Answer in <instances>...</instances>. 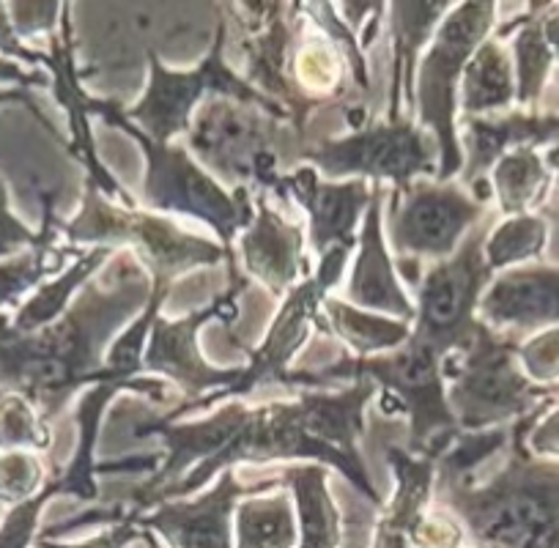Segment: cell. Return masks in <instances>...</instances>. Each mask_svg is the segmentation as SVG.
Returning a JSON list of instances; mask_svg holds the SVG:
<instances>
[{"label": "cell", "instance_id": "74e56055", "mask_svg": "<svg viewBox=\"0 0 559 548\" xmlns=\"http://www.w3.org/2000/svg\"><path fill=\"white\" fill-rule=\"evenodd\" d=\"M52 497H61L56 486V477H47L41 491L23 504H14L0 519V548H31V543L39 537V515Z\"/></svg>", "mask_w": 559, "mask_h": 548}, {"label": "cell", "instance_id": "e575fe53", "mask_svg": "<svg viewBox=\"0 0 559 548\" xmlns=\"http://www.w3.org/2000/svg\"><path fill=\"white\" fill-rule=\"evenodd\" d=\"M548 239V219L540 214H519L504 217L491 228L486 239V261L493 274L521 266L543 255Z\"/></svg>", "mask_w": 559, "mask_h": 548}, {"label": "cell", "instance_id": "30bf717a", "mask_svg": "<svg viewBox=\"0 0 559 548\" xmlns=\"http://www.w3.org/2000/svg\"><path fill=\"white\" fill-rule=\"evenodd\" d=\"M225 52H228V23H225L223 14H219L217 34H214L212 47H209V52L195 69H168L157 50H146V91H143V96L132 107L121 105L123 121L140 129L148 141L174 143L176 134H187L195 110L203 102L212 99V96L263 107L272 116L292 121L283 107L266 99L241 74H236V69H230Z\"/></svg>", "mask_w": 559, "mask_h": 548}, {"label": "cell", "instance_id": "f546056e", "mask_svg": "<svg viewBox=\"0 0 559 548\" xmlns=\"http://www.w3.org/2000/svg\"><path fill=\"white\" fill-rule=\"evenodd\" d=\"M543 3H532L515 20L497 31V36H510V56L515 69V107L540 110V96L554 69V56L543 39L540 28Z\"/></svg>", "mask_w": 559, "mask_h": 548}, {"label": "cell", "instance_id": "4316f807", "mask_svg": "<svg viewBox=\"0 0 559 548\" xmlns=\"http://www.w3.org/2000/svg\"><path fill=\"white\" fill-rule=\"evenodd\" d=\"M283 488L294 497L299 519L297 548H346L343 513L326 480V466L288 464L280 472Z\"/></svg>", "mask_w": 559, "mask_h": 548}, {"label": "cell", "instance_id": "ba28073f", "mask_svg": "<svg viewBox=\"0 0 559 548\" xmlns=\"http://www.w3.org/2000/svg\"><path fill=\"white\" fill-rule=\"evenodd\" d=\"M61 236L69 247L88 245L134 252L159 286H170L176 277L201 266L228 263L225 250L214 241L190 234L163 214L121 206L102 195L94 184H85L83 206L72 219L61 223Z\"/></svg>", "mask_w": 559, "mask_h": 548}, {"label": "cell", "instance_id": "cb8c5ba5", "mask_svg": "<svg viewBox=\"0 0 559 548\" xmlns=\"http://www.w3.org/2000/svg\"><path fill=\"white\" fill-rule=\"evenodd\" d=\"M448 450L450 444H439L428 453L414 455L397 444L386 448V464L395 477V491L379 510L370 548H414V524L431 508L437 466Z\"/></svg>", "mask_w": 559, "mask_h": 548}, {"label": "cell", "instance_id": "836d02e7", "mask_svg": "<svg viewBox=\"0 0 559 548\" xmlns=\"http://www.w3.org/2000/svg\"><path fill=\"white\" fill-rule=\"evenodd\" d=\"M346 74L348 63L343 50L337 47V41L319 28L310 34L308 25H305L292 61V78L297 83V88L308 99L326 107L332 102H343V96H346Z\"/></svg>", "mask_w": 559, "mask_h": 548}, {"label": "cell", "instance_id": "83f0119b", "mask_svg": "<svg viewBox=\"0 0 559 548\" xmlns=\"http://www.w3.org/2000/svg\"><path fill=\"white\" fill-rule=\"evenodd\" d=\"M515 105V69L510 47L497 31L483 41L461 78L459 110L466 118L499 116Z\"/></svg>", "mask_w": 559, "mask_h": 548}, {"label": "cell", "instance_id": "db71d44e", "mask_svg": "<svg viewBox=\"0 0 559 548\" xmlns=\"http://www.w3.org/2000/svg\"><path fill=\"white\" fill-rule=\"evenodd\" d=\"M557 397H559V395H557Z\"/></svg>", "mask_w": 559, "mask_h": 548}, {"label": "cell", "instance_id": "8fae6325", "mask_svg": "<svg viewBox=\"0 0 559 548\" xmlns=\"http://www.w3.org/2000/svg\"><path fill=\"white\" fill-rule=\"evenodd\" d=\"M302 165H310L326 181H390V192H403L419 179H437L439 146L417 118H373L337 138L310 141Z\"/></svg>", "mask_w": 559, "mask_h": 548}, {"label": "cell", "instance_id": "e0dca14e", "mask_svg": "<svg viewBox=\"0 0 559 548\" xmlns=\"http://www.w3.org/2000/svg\"><path fill=\"white\" fill-rule=\"evenodd\" d=\"M274 488H283L280 475L245 486L236 469H225L195 497L174 499L138 515V526L163 537L168 548H234V515L241 499Z\"/></svg>", "mask_w": 559, "mask_h": 548}, {"label": "cell", "instance_id": "d6a6232c", "mask_svg": "<svg viewBox=\"0 0 559 548\" xmlns=\"http://www.w3.org/2000/svg\"><path fill=\"white\" fill-rule=\"evenodd\" d=\"M488 181L502 217L537 214L554 192V176L535 148H519L499 159Z\"/></svg>", "mask_w": 559, "mask_h": 548}, {"label": "cell", "instance_id": "60d3db41", "mask_svg": "<svg viewBox=\"0 0 559 548\" xmlns=\"http://www.w3.org/2000/svg\"><path fill=\"white\" fill-rule=\"evenodd\" d=\"M414 548H464V526L444 510H426L414 524Z\"/></svg>", "mask_w": 559, "mask_h": 548}, {"label": "cell", "instance_id": "ffe728a7", "mask_svg": "<svg viewBox=\"0 0 559 548\" xmlns=\"http://www.w3.org/2000/svg\"><path fill=\"white\" fill-rule=\"evenodd\" d=\"M477 315L493 332L515 341L530 332L554 330L559 326V266L521 263L493 274Z\"/></svg>", "mask_w": 559, "mask_h": 548}, {"label": "cell", "instance_id": "f6af8a7d", "mask_svg": "<svg viewBox=\"0 0 559 548\" xmlns=\"http://www.w3.org/2000/svg\"><path fill=\"white\" fill-rule=\"evenodd\" d=\"M526 448L532 455H559V397L540 415L526 437Z\"/></svg>", "mask_w": 559, "mask_h": 548}, {"label": "cell", "instance_id": "3957f363", "mask_svg": "<svg viewBox=\"0 0 559 548\" xmlns=\"http://www.w3.org/2000/svg\"><path fill=\"white\" fill-rule=\"evenodd\" d=\"M548 406L510 426L508 461L488 480L437 466L433 502L464 526L469 546L559 548V461L526 448L532 426Z\"/></svg>", "mask_w": 559, "mask_h": 548}, {"label": "cell", "instance_id": "f35d334b", "mask_svg": "<svg viewBox=\"0 0 559 548\" xmlns=\"http://www.w3.org/2000/svg\"><path fill=\"white\" fill-rule=\"evenodd\" d=\"M519 357L521 370L526 373V379L535 381L540 386H559V326L546 332H537V335L526 337L524 343H519Z\"/></svg>", "mask_w": 559, "mask_h": 548}, {"label": "cell", "instance_id": "2e32d148", "mask_svg": "<svg viewBox=\"0 0 559 548\" xmlns=\"http://www.w3.org/2000/svg\"><path fill=\"white\" fill-rule=\"evenodd\" d=\"M488 214L486 203L477 201L459 181L439 184L419 179L403 192H390V247L397 261L433 263L453 255L472 228Z\"/></svg>", "mask_w": 559, "mask_h": 548}, {"label": "cell", "instance_id": "8d00e7d4", "mask_svg": "<svg viewBox=\"0 0 559 548\" xmlns=\"http://www.w3.org/2000/svg\"><path fill=\"white\" fill-rule=\"evenodd\" d=\"M45 486V466L28 450L0 453V504H23Z\"/></svg>", "mask_w": 559, "mask_h": 548}, {"label": "cell", "instance_id": "484cf974", "mask_svg": "<svg viewBox=\"0 0 559 548\" xmlns=\"http://www.w3.org/2000/svg\"><path fill=\"white\" fill-rule=\"evenodd\" d=\"M41 201V241L20 255L0 261V313L17 310L36 288L45 286L52 274H61L67 258H80L83 250L78 247H58L61 236V219L56 214V195L39 190Z\"/></svg>", "mask_w": 559, "mask_h": 548}, {"label": "cell", "instance_id": "5bb4252c", "mask_svg": "<svg viewBox=\"0 0 559 548\" xmlns=\"http://www.w3.org/2000/svg\"><path fill=\"white\" fill-rule=\"evenodd\" d=\"M219 14L245 56L241 78L283 107L299 129H308L310 116L324 105L308 99L292 78L294 50L308 25L302 3H225Z\"/></svg>", "mask_w": 559, "mask_h": 548}, {"label": "cell", "instance_id": "4fadbf2b", "mask_svg": "<svg viewBox=\"0 0 559 548\" xmlns=\"http://www.w3.org/2000/svg\"><path fill=\"white\" fill-rule=\"evenodd\" d=\"M250 281L239 277V281H228V288L219 294L214 302L206 308L192 310V313L181 315V319H163L157 315L148 335L146 352H143V370L154 373V379H163L170 384V390L179 392L185 403L170 408L165 420H181L187 415H195L203 408H212L214 401L223 395L225 390L239 381L241 368H217L209 362L201 352V330L212 321H230L239 315V299L247 291Z\"/></svg>", "mask_w": 559, "mask_h": 548}, {"label": "cell", "instance_id": "9c48e42d", "mask_svg": "<svg viewBox=\"0 0 559 548\" xmlns=\"http://www.w3.org/2000/svg\"><path fill=\"white\" fill-rule=\"evenodd\" d=\"M519 341L483 324L469 348L444 362L448 401L461 433L508 428L554 403L557 390L526 379Z\"/></svg>", "mask_w": 559, "mask_h": 548}, {"label": "cell", "instance_id": "681fc988", "mask_svg": "<svg viewBox=\"0 0 559 548\" xmlns=\"http://www.w3.org/2000/svg\"><path fill=\"white\" fill-rule=\"evenodd\" d=\"M543 163H546L548 174L554 176V184H557V190H559V143L548 146V152L543 154Z\"/></svg>", "mask_w": 559, "mask_h": 548}, {"label": "cell", "instance_id": "f907efd6", "mask_svg": "<svg viewBox=\"0 0 559 548\" xmlns=\"http://www.w3.org/2000/svg\"><path fill=\"white\" fill-rule=\"evenodd\" d=\"M537 214H540L543 219H557L559 223V190L551 192V198L546 201V206H543Z\"/></svg>", "mask_w": 559, "mask_h": 548}, {"label": "cell", "instance_id": "d590c367", "mask_svg": "<svg viewBox=\"0 0 559 548\" xmlns=\"http://www.w3.org/2000/svg\"><path fill=\"white\" fill-rule=\"evenodd\" d=\"M52 448V431L25 397L0 392V453L28 450L45 453Z\"/></svg>", "mask_w": 559, "mask_h": 548}, {"label": "cell", "instance_id": "44dd1931", "mask_svg": "<svg viewBox=\"0 0 559 548\" xmlns=\"http://www.w3.org/2000/svg\"><path fill=\"white\" fill-rule=\"evenodd\" d=\"M384 184H373L370 206L365 212L357 236V258H354L352 277H348V299L354 308L370 313L390 315V319L414 324V299L403 288L395 261L386 250L384 236Z\"/></svg>", "mask_w": 559, "mask_h": 548}, {"label": "cell", "instance_id": "603a6c76", "mask_svg": "<svg viewBox=\"0 0 559 548\" xmlns=\"http://www.w3.org/2000/svg\"><path fill=\"white\" fill-rule=\"evenodd\" d=\"M72 7H67V14L61 20V31L50 39V58H52V91L56 99L69 116V132L72 141L67 143L69 154L83 165L85 184H94L110 201L121 203V206L134 209L129 192L118 184L116 176L102 165L99 154H96L94 132H91V110H88V94L80 85V69L74 67V45H72Z\"/></svg>", "mask_w": 559, "mask_h": 548}, {"label": "cell", "instance_id": "277c9868", "mask_svg": "<svg viewBox=\"0 0 559 548\" xmlns=\"http://www.w3.org/2000/svg\"><path fill=\"white\" fill-rule=\"evenodd\" d=\"M187 146L225 190L247 187L277 195L280 179L302 165L308 129L245 102L212 96L192 116Z\"/></svg>", "mask_w": 559, "mask_h": 548}, {"label": "cell", "instance_id": "816d5d0a", "mask_svg": "<svg viewBox=\"0 0 559 548\" xmlns=\"http://www.w3.org/2000/svg\"><path fill=\"white\" fill-rule=\"evenodd\" d=\"M140 540L146 543V548H159L157 535H152V532H146V529H143V537H140Z\"/></svg>", "mask_w": 559, "mask_h": 548}, {"label": "cell", "instance_id": "f1b7e54d", "mask_svg": "<svg viewBox=\"0 0 559 548\" xmlns=\"http://www.w3.org/2000/svg\"><path fill=\"white\" fill-rule=\"evenodd\" d=\"M316 326H321V332H326V335H335L343 346L352 348L354 357L395 352L412 337V324H406V321L359 310L346 299L335 297H326Z\"/></svg>", "mask_w": 559, "mask_h": 548}, {"label": "cell", "instance_id": "ab89813d", "mask_svg": "<svg viewBox=\"0 0 559 548\" xmlns=\"http://www.w3.org/2000/svg\"><path fill=\"white\" fill-rule=\"evenodd\" d=\"M9 20L20 41L52 36L61 31V20L67 14V3H7Z\"/></svg>", "mask_w": 559, "mask_h": 548}, {"label": "cell", "instance_id": "9a60e30c", "mask_svg": "<svg viewBox=\"0 0 559 548\" xmlns=\"http://www.w3.org/2000/svg\"><path fill=\"white\" fill-rule=\"evenodd\" d=\"M352 252L354 250H348V247H337V250L326 252L324 258H319L313 272L283 297V305H280L272 324H269L263 341L255 348H250V362L241 368L239 381L230 390H225L214 403L241 401L252 390H261V386L269 384L292 386L294 370H297L292 368L294 357L302 352L310 330L319 324L321 308H324L332 288L341 283Z\"/></svg>", "mask_w": 559, "mask_h": 548}, {"label": "cell", "instance_id": "8992f818", "mask_svg": "<svg viewBox=\"0 0 559 548\" xmlns=\"http://www.w3.org/2000/svg\"><path fill=\"white\" fill-rule=\"evenodd\" d=\"M91 118L99 116L110 127L129 134L146 159L143 176V201L154 214H179V217L201 219L217 234L219 247L228 255V281L245 277L236 266V236L255 217V195L247 187L225 190L209 170L179 143H154L146 134L123 121L121 102L94 99L88 96Z\"/></svg>", "mask_w": 559, "mask_h": 548}, {"label": "cell", "instance_id": "ac0fdd59", "mask_svg": "<svg viewBox=\"0 0 559 548\" xmlns=\"http://www.w3.org/2000/svg\"><path fill=\"white\" fill-rule=\"evenodd\" d=\"M373 184L362 179L326 181L310 165L280 179L277 198H292L308 214V241L319 258L337 247L357 250L359 225L370 206Z\"/></svg>", "mask_w": 559, "mask_h": 548}, {"label": "cell", "instance_id": "6da1fadb", "mask_svg": "<svg viewBox=\"0 0 559 548\" xmlns=\"http://www.w3.org/2000/svg\"><path fill=\"white\" fill-rule=\"evenodd\" d=\"M376 395L373 381H352L343 390H299L292 401L261 406L223 401L201 420L143 417L132 433L159 439L163 453L154 455V469L121 504L123 513L138 519L165 502L195 497L219 472L269 461L332 466L354 491L381 510L384 499L359 448L365 408Z\"/></svg>", "mask_w": 559, "mask_h": 548}, {"label": "cell", "instance_id": "d4e9b609", "mask_svg": "<svg viewBox=\"0 0 559 548\" xmlns=\"http://www.w3.org/2000/svg\"><path fill=\"white\" fill-rule=\"evenodd\" d=\"M455 3H386V28H390V88H386V116L390 121L397 118H414V80L423 52L431 45L433 34Z\"/></svg>", "mask_w": 559, "mask_h": 548}, {"label": "cell", "instance_id": "bcb514c9", "mask_svg": "<svg viewBox=\"0 0 559 548\" xmlns=\"http://www.w3.org/2000/svg\"><path fill=\"white\" fill-rule=\"evenodd\" d=\"M0 85H12V88H45L52 85L50 74L39 72V69H23V63H14L9 58H0Z\"/></svg>", "mask_w": 559, "mask_h": 548}, {"label": "cell", "instance_id": "7dc6e473", "mask_svg": "<svg viewBox=\"0 0 559 548\" xmlns=\"http://www.w3.org/2000/svg\"><path fill=\"white\" fill-rule=\"evenodd\" d=\"M23 105V107H28L31 112H34V118L36 121L41 123V127L47 129V132L52 134V138H56V141H61V138H58V132H56V127H52V121L50 118L45 116V112L39 110V105H36V99L34 96H31V91H23V88H0V105Z\"/></svg>", "mask_w": 559, "mask_h": 548}, {"label": "cell", "instance_id": "7bdbcfd3", "mask_svg": "<svg viewBox=\"0 0 559 548\" xmlns=\"http://www.w3.org/2000/svg\"><path fill=\"white\" fill-rule=\"evenodd\" d=\"M143 537V529L138 526V519L123 513L121 521L116 524H107V529L96 532V535L85 537L80 543H61V540H45V537H36V546L39 548H127L134 540Z\"/></svg>", "mask_w": 559, "mask_h": 548}, {"label": "cell", "instance_id": "7a4b0ae2", "mask_svg": "<svg viewBox=\"0 0 559 548\" xmlns=\"http://www.w3.org/2000/svg\"><path fill=\"white\" fill-rule=\"evenodd\" d=\"M152 291L146 266L134 252L118 250L52 324L20 332L12 315L0 313V392L25 397L50 426L83 386L116 379L107 370V352L123 326L146 310ZM140 386L157 403L170 395L163 379Z\"/></svg>", "mask_w": 559, "mask_h": 548}, {"label": "cell", "instance_id": "b9f144b4", "mask_svg": "<svg viewBox=\"0 0 559 548\" xmlns=\"http://www.w3.org/2000/svg\"><path fill=\"white\" fill-rule=\"evenodd\" d=\"M41 241V230H31L23 219H17L9 206V187L0 179V261L20 255Z\"/></svg>", "mask_w": 559, "mask_h": 548}, {"label": "cell", "instance_id": "1f68e13d", "mask_svg": "<svg viewBox=\"0 0 559 548\" xmlns=\"http://www.w3.org/2000/svg\"><path fill=\"white\" fill-rule=\"evenodd\" d=\"M116 252L118 250H110V247H88V250H83V255L74 258L72 266H67L58 277H52L45 286L36 288V291L20 305L17 313L12 315V324L17 326L20 332H34L52 324L56 319H61V315L67 313L69 305H72V299L80 294V288H83L96 272H102L105 263L110 261Z\"/></svg>", "mask_w": 559, "mask_h": 548}, {"label": "cell", "instance_id": "ee69618b", "mask_svg": "<svg viewBox=\"0 0 559 548\" xmlns=\"http://www.w3.org/2000/svg\"><path fill=\"white\" fill-rule=\"evenodd\" d=\"M0 58H9L14 63H28V67H41V69H50L52 67V58L50 52H39L34 47H28L25 41L17 39L12 28V20H9L7 12V3H0Z\"/></svg>", "mask_w": 559, "mask_h": 548}, {"label": "cell", "instance_id": "52a82bcc", "mask_svg": "<svg viewBox=\"0 0 559 548\" xmlns=\"http://www.w3.org/2000/svg\"><path fill=\"white\" fill-rule=\"evenodd\" d=\"M497 31V3L472 0L448 12L431 45L423 52L414 80V118L439 146V184L455 181L464 170L459 138V94L466 63Z\"/></svg>", "mask_w": 559, "mask_h": 548}, {"label": "cell", "instance_id": "4dcf8cb0", "mask_svg": "<svg viewBox=\"0 0 559 548\" xmlns=\"http://www.w3.org/2000/svg\"><path fill=\"white\" fill-rule=\"evenodd\" d=\"M299 519L288 488L241 499L234 515V548H297Z\"/></svg>", "mask_w": 559, "mask_h": 548}, {"label": "cell", "instance_id": "7402d4cb", "mask_svg": "<svg viewBox=\"0 0 559 548\" xmlns=\"http://www.w3.org/2000/svg\"><path fill=\"white\" fill-rule=\"evenodd\" d=\"M459 129L461 148H464V170L459 176V184L464 190L486 181L493 165L519 148L559 143L557 112L521 110V107L486 118L459 116Z\"/></svg>", "mask_w": 559, "mask_h": 548}, {"label": "cell", "instance_id": "7c38bea8", "mask_svg": "<svg viewBox=\"0 0 559 548\" xmlns=\"http://www.w3.org/2000/svg\"><path fill=\"white\" fill-rule=\"evenodd\" d=\"M493 225L497 219L493 212H488L466 234L459 250L433 263L414 286L417 315H414L412 335L448 359L466 352L483 326L477 313H480L483 294L493 281V272L486 261V239Z\"/></svg>", "mask_w": 559, "mask_h": 548}, {"label": "cell", "instance_id": "c3c4849f", "mask_svg": "<svg viewBox=\"0 0 559 548\" xmlns=\"http://www.w3.org/2000/svg\"><path fill=\"white\" fill-rule=\"evenodd\" d=\"M540 28H543V39H546L554 61L559 63V3H543Z\"/></svg>", "mask_w": 559, "mask_h": 548}, {"label": "cell", "instance_id": "f5cc1de1", "mask_svg": "<svg viewBox=\"0 0 559 548\" xmlns=\"http://www.w3.org/2000/svg\"><path fill=\"white\" fill-rule=\"evenodd\" d=\"M464 548H475V546H464Z\"/></svg>", "mask_w": 559, "mask_h": 548}, {"label": "cell", "instance_id": "d6986e66", "mask_svg": "<svg viewBox=\"0 0 559 548\" xmlns=\"http://www.w3.org/2000/svg\"><path fill=\"white\" fill-rule=\"evenodd\" d=\"M255 195V217L239 234V263L247 281H255L274 299L286 297L310 274L305 255V230L294 219L283 217L269 203L266 192Z\"/></svg>", "mask_w": 559, "mask_h": 548}, {"label": "cell", "instance_id": "5b68a950", "mask_svg": "<svg viewBox=\"0 0 559 548\" xmlns=\"http://www.w3.org/2000/svg\"><path fill=\"white\" fill-rule=\"evenodd\" d=\"M448 357L428 343L408 337L401 348L373 357L343 354L337 362L305 370V390H324L337 381H373L381 392V408L390 417H406L408 453L423 455L461 437L448 401Z\"/></svg>", "mask_w": 559, "mask_h": 548}]
</instances>
